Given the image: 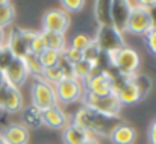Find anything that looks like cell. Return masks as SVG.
<instances>
[{
	"label": "cell",
	"instance_id": "cell-8",
	"mask_svg": "<svg viewBox=\"0 0 156 144\" xmlns=\"http://www.w3.org/2000/svg\"><path fill=\"white\" fill-rule=\"evenodd\" d=\"M153 29V21L150 15V9L144 8L141 5L132 8L127 24H126V32L135 34V35H146Z\"/></svg>",
	"mask_w": 156,
	"mask_h": 144
},
{
	"label": "cell",
	"instance_id": "cell-15",
	"mask_svg": "<svg viewBox=\"0 0 156 144\" xmlns=\"http://www.w3.org/2000/svg\"><path fill=\"white\" fill-rule=\"evenodd\" d=\"M114 144H133L136 140V131L126 123H118L108 137Z\"/></svg>",
	"mask_w": 156,
	"mask_h": 144
},
{
	"label": "cell",
	"instance_id": "cell-3",
	"mask_svg": "<svg viewBox=\"0 0 156 144\" xmlns=\"http://www.w3.org/2000/svg\"><path fill=\"white\" fill-rule=\"evenodd\" d=\"M83 106L102 114L105 117H111V118H118L120 117V111H121V103L118 100V97L115 94H109V96H94L88 91L83 93L82 100Z\"/></svg>",
	"mask_w": 156,
	"mask_h": 144
},
{
	"label": "cell",
	"instance_id": "cell-27",
	"mask_svg": "<svg viewBox=\"0 0 156 144\" xmlns=\"http://www.w3.org/2000/svg\"><path fill=\"white\" fill-rule=\"evenodd\" d=\"M82 55H83V59L85 61H88L91 64H99V59L102 56V50L99 49V46L96 44V41L93 40L90 43V46L82 52Z\"/></svg>",
	"mask_w": 156,
	"mask_h": 144
},
{
	"label": "cell",
	"instance_id": "cell-13",
	"mask_svg": "<svg viewBox=\"0 0 156 144\" xmlns=\"http://www.w3.org/2000/svg\"><path fill=\"white\" fill-rule=\"evenodd\" d=\"M5 46L9 49V52L14 55V58L24 59L29 55V49H27V44H26L24 38H23V34H21L20 27H12L8 32Z\"/></svg>",
	"mask_w": 156,
	"mask_h": 144
},
{
	"label": "cell",
	"instance_id": "cell-24",
	"mask_svg": "<svg viewBox=\"0 0 156 144\" xmlns=\"http://www.w3.org/2000/svg\"><path fill=\"white\" fill-rule=\"evenodd\" d=\"M61 55H62V53L50 50V49H46L43 53H40V55H38V59H40V64H41L43 70L58 65V62H59V59H61Z\"/></svg>",
	"mask_w": 156,
	"mask_h": 144
},
{
	"label": "cell",
	"instance_id": "cell-14",
	"mask_svg": "<svg viewBox=\"0 0 156 144\" xmlns=\"http://www.w3.org/2000/svg\"><path fill=\"white\" fill-rule=\"evenodd\" d=\"M2 137L8 144H27L30 134H29V129L23 126L21 123H14L3 129Z\"/></svg>",
	"mask_w": 156,
	"mask_h": 144
},
{
	"label": "cell",
	"instance_id": "cell-28",
	"mask_svg": "<svg viewBox=\"0 0 156 144\" xmlns=\"http://www.w3.org/2000/svg\"><path fill=\"white\" fill-rule=\"evenodd\" d=\"M24 62L29 68V73L30 76H43V67L40 64V59H38V55H34V53H29L26 58H24Z\"/></svg>",
	"mask_w": 156,
	"mask_h": 144
},
{
	"label": "cell",
	"instance_id": "cell-11",
	"mask_svg": "<svg viewBox=\"0 0 156 144\" xmlns=\"http://www.w3.org/2000/svg\"><path fill=\"white\" fill-rule=\"evenodd\" d=\"M130 11H132V8H130L127 0H112L111 23L115 29H118L123 34L126 32V24H127V18H129Z\"/></svg>",
	"mask_w": 156,
	"mask_h": 144
},
{
	"label": "cell",
	"instance_id": "cell-42",
	"mask_svg": "<svg viewBox=\"0 0 156 144\" xmlns=\"http://www.w3.org/2000/svg\"><path fill=\"white\" fill-rule=\"evenodd\" d=\"M8 2H9V0H0V5H2V3H8Z\"/></svg>",
	"mask_w": 156,
	"mask_h": 144
},
{
	"label": "cell",
	"instance_id": "cell-32",
	"mask_svg": "<svg viewBox=\"0 0 156 144\" xmlns=\"http://www.w3.org/2000/svg\"><path fill=\"white\" fill-rule=\"evenodd\" d=\"M62 56H64V58H65L71 65H74V64H77L79 61H82V59H83V55H82V52H80V50H76V49L70 47V46L62 52Z\"/></svg>",
	"mask_w": 156,
	"mask_h": 144
},
{
	"label": "cell",
	"instance_id": "cell-30",
	"mask_svg": "<svg viewBox=\"0 0 156 144\" xmlns=\"http://www.w3.org/2000/svg\"><path fill=\"white\" fill-rule=\"evenodd\" d=\"M46 50V44H44V38H43V34L41 31H37L35 32V37L29 46V53H34V55H40Z\"/></svg>",
	"mask_w": 156,
	"mask_h": 144
},
{
	"label": "cell",
	"instance_id": "cell-29",
	"mask_svg": "<svg viewBox=\"0 0 156 144\" xmlns=\"http://www.w3.org/2000/svg\"><path fill=\"white\" fill-rule=\"evenodd\" d=\"M93 41V38L90 37V35H87V34H76L73 38H71V41H70V47L76 49V50H80V52H83L85 49L90 46V43Z\"/></svg>",
	"mask_w": 156,
	"mask_h": 144
},
{
	"label": "cell",
	"instance_id": "cell-1",
	"mask_svg": "<svg viewBox=\"0 0 156 144\" xmlns=\"http://www.w3.org/2000/svg\"><path fill=\"white\" fill-rule=\"evenodd\" d=\"M70 123L80 128L82 131H85L88 134L90 138H100V137H109V134L112 132V129L121 123L120 117L118 118H111V117H105L102 114L87 108V106H80L74 115L70 118Z\"/></svg>",
	"mask_w": 156,
	"mask_h": 144
},
{
	"label": "cell",
	"instance_id": "cell-19",
	"mask_svg": "<svg viewBox=\"0 0 156 144\" xmlns=\"http://www.w3.org/2000/svg\"><path fill=\"white\" fill-rule=\"evenodd\" d=\"M112 0H94V18L99 26H111Z\"/></svg>",
	"mask_w": 156,
	"mask_h": 144
},
{
	"label": "cell",
	"instance_id": "cell-25",
	"mask_svg": "<svg viewBox=\"0 0 156 144\" xmlns=\"http://www.w3.org/2000/svg\"><path fill=\"white\" fill-rule=\"evenodd\" d=\"M132 79H133L135 85H136L138 90H140L141 99H144V97L149 94L150 88H152V81L149 79L147 74H143V73H136L135 76H132Z\"/></svg>",
	"mask_w": 156,
	"mask_h": 144
},
{
	"label": "cell",
	"instance_id": "cell-10",
	"mask_svg": "<svg viewBox=\"0 0 156 144\" xmlns=\"http://www.w3.org/2000/svg\"><path fill=\"white\" fill-rule=\"evenodd\" d=\"M3 73H5L6 84H9V85H12L15 88L23 87L26 84V81L29 79V76H30L29 68H27L24 59H20V58H14L11 65Z\"/></svg>",
	"mask_w": 156,
	"mask_h": 144
},
{
	"label": "cell",
	"instance_id": "cell-37",
	"mask_svg": "<svg viewBox=\"0 0 156 144\" xmlns=\"http://www.w3.org/2000/svg\"><path fill=\"white\" fill-rule=\"evenodd\" d=\"M150 15H152V21H153V27H156V6L150 9Z\"/></svg>",
	"mask_w": 156,
	"mask_h": 144
},
{
	"label": "cell",
	"instance_id": "cell-33",
	"mask_svg": "<svg viewBox=\"0 0 156 144\" xmlns=\"http://www.w3.org/2000/svg\"><path fill=\"white\" fill-rule=\"evenodd\" d=\"M12 61H14V55L9 52V49L5 46L0 50V71H5L11 65Z\"/></svg>",
	"mask_w": 156,
	"mask_h": 144
},
{
	"label": "cell",
	"instance_id": "cell-6",
	"mask_svg": "<svg viewBox=\"0 0 156 144\" xmlns=\"http://www.w3.org/2000/svg\"><path fill=\"white\" fill-rule=\"evenodd\" d=\"M96 44L102 50V53H109L114 50H120L126 46L123 32L115 29L112 24L111 26H99L96 38H93Z\"/></svg>",
	"mask_w": 156,
	"mask_h": 144
},
{
	"label": "cell",
	"instance_id": "cell-22",
	"mask_svg": "<svg viewBox=\"0 0 156 144\" xmlns=\"http://www.w3.org/2000/svg\"><path fill=\"white\" fill-rule=\"evenodd\" d=\"M97 65H99V64H91V62L82 59V61H79L77 64L73 65V74H74L76 79H79L80 82H83V81L93 73V70H94Z\"/></svg>",
	"mask_w": 156,
	"mask_h": 144
},
{
	"label": "cell",
	"instance_id": "cell-2",
	"mask_svg": "<svg viewBox=\"0 0 156 144\" xmlns=\"http://www.w3.org/2000/svg\"><path fill=\"white\" fill-rule=\"evenodd\" d=\"M106 56H108V61H109L111 67L117 73H120L126 77L135 76L140 70L141 58H140V55L135 49L129 47V46H124L120 50L109 52V53H106Z\"/></svg>",
	"mask_w": 156,
	"mask_h": 144
},
{
	"label": "cell",
	"instance_id": "cell-12",
	"mask_svg": "<svg viewBox=\"0 0 156 144\" xmlns=\"http://www.w3.org/2000/svg\"><path fill=\"white\" fill-rule=\"evenodd\" d=\"M68 124H70V117L65 114V111L59 105L43 111V126H47L50 129L64 131Z\"/></svg>",
	"mask_w": 156,
	"mask_h": 144
},
{
	"label": "cell",
	"instance_id": "cell-17",
	"mask_svg": "<svg viewBox=\"0 0 156 144\" xmlns=\"http://www.w3.org/2000/svg\"><path fill=\"white\" fill-rule=\"evenodd\" d=\"M115 96L118 97V100H120L121 105H133V103H136V102L141 100L140 90H138V87L135 85V82H133L132 77L127 79V82L120 88V91H118Z\"/></svg>",
	"mask_w": 156,
	"mask_h": 144
},
{
	"label": "cell",
	"instance_id": "cell-18",
	"mask_svg": "<svg viewBox=\"0 0 156 144\" xmlns=\"http://www.w3.org/2000/svg\"><path fill=\"white\" fill-rule=\"evenodd\" d=\"M20 112H21L23 126L32 128V129H38V128L43 126V111H40L32 103L27 105V106H23V109Z\"/></svg>",
	"mask_w": 156,
	"mask_h": 144
},
{
	"label": "cell",
	"instance_id": "cell-34",
	"mask_svg": "<svg viewBox=\"0 0 156 144\" xmlns=\"http://www.w3.org/2000/svg\"><path fill=\"white\" fill-rule=\"evenodd\" d=\"M144 41H146L147 50H149L153 56H156V27H153L149 34L144 35Z\"/></svg>",
	"mask_w": 156,
	"mask_h": 144
},
{
	"label": "cell",
	"instance_id": "cell-31",
	"mask_svg": "<svg viewBox=\"0 0 156 144\" xmlns=\"http://www.w3.org/2000/svg\"><path fill=\"white\" fill-rule=\"evenodd\" d=\"M59 3L62 6V11H65L67 14L82 11L85 6V0H59Z\"/></svg>",
	"mask_w": 156,
	"mask_h": 144
},
{
	"label": "cell",
	"instance_id": "cell-20",
	"mask_svg": "<svg viewBox=\"0 0 156 144\" xmlns=\"http://www.w3.org/2000/svg\"><path fill=\"white\" fill-rule=\"evenodd\" d=\"M41 34H43V38H44L46 49H50V50L62 53L68 47L65 34H55V32H44V31H41Z\"/></svg>",
	"mask_w": 156,
	"mask_h": 144
},
{
	"label": "cell",
	"instance_id": "cell-40",
	"mask_svg": "<svg viewBox=\"0 0 156 144\" xmlns=\"http://www.w3.org/2000/svg\"><path fill=\"white\" fill-rule=\"evenodd\" d=\"M6 84V79H5V73L3 71H0V87H3Z\"/></svg>",
	"mask_w": 156,
	"mask_h": 144
},
{
	"label": "cell",
	"instance_id": "cell-43",
	"mask_svg": "<svg viewBox=\"0 0 156 144\" xmlns=\"http://www.w3.org/2000/svg\"><path fill=\"white\" fill-rule=\"evenodd\" d=\"M3 47H5V46H0V50H2V49H3Z\"/></svg>",
	"mask_w": 156,
	"mask_h": 144
},
{
	"label": "cell",
	"instance_id": "cell-21",
	"mask_svg": "<svg viewBox=\"0 0 156 144\" xmlns=\"http://www.w3.org/2000/svg\"><path fill=\"white\" fill-rule=\"evenodd\" d=\"M88 134L85 131H82L80 128L74 126V124H68L64 131H62V141L64 144H82L88 140Z\"/></svg>",
	"mask_w": 156,
	"mask_h": 144
},
{
	"label": "cell",
	"instance_id": "cell-7",
	"mask_svg": "<svg viewBox=\"0 0 156 144\" xmlns=\"http://www.w3.org/2000/svg\"><path fill=\"white\" fill-rule=\"evenodd\" d=\"M83 93H85L83 84L79 79H76V77L64 79V81H61L59 84L55 85V94H56L58 105L59 103L68 105V103L80 102Z\"/></svg>",
	"mask_w": 156,
	"mask_h": 144
},
{
	"label": "cell",
	"instance_id": "cell-5",
	"mask_svg": "<svg viewBox=\"0 0 156 144\" xmlns=\"http://www.w3.org/2000/svg\"><path fill=\"white\" fill-rule=\"evenodd\" d=\"M85 91L94 96H109L112 93V82H111V71L100 68L99 65L93 70V73L82 82Z\"/></svg>",
	"mask_w": 156,
	"mask_h": 144
},
{
	"label": "cell",
	"instance_id": "cell-4",
	"mask_svg": "<svg viewBox=\"0 0 156 144\" xmlns=\"http://www.w3.org/2000/svg\"><path fill=\"white\" fill-rule=\"evenodd\" d=\"M30 99H32V105L37 106L40 111H46L58 105L55 87L49 84L43 76H32Z\"/></svg>",
	"mask_w": 156,
	"mask_h": 144
},
{
	"label": "cell",
	"instance_id": "cell-9",
	"mask_svg": "<svg viewBox=\"0 0 156 144\" xmlns=\"http://www.w3.org/2000/svg\"><path fill=\"white\" fill-rule=\"evenodd\" d=\"M70 27V15L62 9H49L43 15V31L65 34Z\"/></svg>",
	"mask_w": 156,
	"mask_h": 144
},
{
	"label": "cell",
	"instance_id": "cell-35",
	"mask_svg": "<svg viewBox=\"0 0 156 144\" xmlns=\"http://www.w3.org/2000/svg\"><path fill=\"white\" fill-rule=\"evenodd\" d=\"M149 141L150 144H156V120L152 123L150 131H149Z\"/></svg>",
	"mask_w": 156,
	"mask_h": 144
},
{
	"label": "cell",
	"instance_id": "cell-36",
	"mask_svg": "<svg viewBox=\"0 0 156 144\" xmlns=\"http://www.w3.org/2000/svg\"><path fill=\"white\" fill-rule=\"evenodd\" d=\"M136 2H138V5H141L144 8H149V9L156 6V0H136Z\"/></svg>",
	"mask_w": 156,
	"mask_h": 144
},
{
	"label": "cell",
	"instance_id": "cell-41",
	"mask_svg": "<svg viewBox=\"0 0 156 144\" xmlns=\"http://www.w3.org/2000/svg\"><path fill=\"white\" fill-rule=\"evenodd\" d=\"M0 144H8L6 141H5V138L2 137V134H0Z\"/></svg>",
	"mask_w": 156,
	"mask_h": 144
},
{
	"label": "cell",
	"instance_id": "cell-16",
	"mask_svg": "<svg viewBox=\"0 0 156 144\" xmlns=\"http://www.w3.org/2000/svg\"><path fill=\"white\" fill-rule=\"evenodd\" d=\"M23 94L20 91V88H15L12 85L8 84V91H6V99H5V106L3 111L9 112V114H17L23 109Z\"/></svg>",
	"mask_w": 156,
	"mask_h": 144
},
{
	"label": "cell",
	"instance_id": "cell-23",
	"mask_svg": "<svg viewBox=\"0 0 156 144\" xmlns=\"http://www.w3.org/2000/svg\"><path fill=\"white\" fill-rule=\"evenodd\" d=\"M15 18V9L14 6L8 2V3H2L0 5V29H6L8 26L12 24Z\"/></svg>",
	"mask_w": 156,
	"mask_h": 144
},
{
	"label": "cell",
	"instance_id": "cell-39",
	"mask_svg": "<svg viewBox=\"0 0 156 144\" xmlns=\"http://www.w3.org/2000/svg\"><path fill=\"white\" fill-rule=\"evenodd\" d=\"M82 144H100V141L96 140V138H88L85 143H82Z\"/></svg>",
	"mask_w": 156,
	"mask_h": 144
},
{
	"label": "cell",
	"instance_id": "cell-26",
	"mask_svg": "<svg viewBox=\"0 0 156 144\" xmlns=\"http://www.w3.org/2000/svg\"><path fill=\"white\" fill-rule=\"evenodd\" d=\"M43 77H44L49 84H52L53 87H55L56 84H59L61 81L65 79L64 71L61 70L59 65H55V67H50V68H46V70L43 71Z\"/></svg>",
	"mask_w": 156,
	"mask_h": 144
},
{
	"label": "cell",
	"instance_id": "cell-38",
	"mask_svg": "<svg viewBox=\"0 0 156 144\" xmlns=\"http://www.w3.org/2000/svg\"><path fill=\"white\" fill-rule=\"evenodd\" d=\"M5 43H6V34L3 29H0V46H5Z\"/></svg>",
	"mask_w": 156,
	"mask_h": 144
}]
</instances>
